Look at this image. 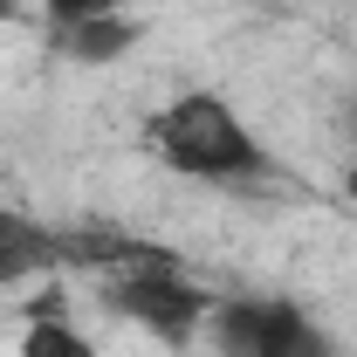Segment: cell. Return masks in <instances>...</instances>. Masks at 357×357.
Returning a JSON list of instances; mask_svg holds the SVG:
<instances>
[{
	"instance_id": "cell-1",
	"label": "cell",
	"mask_w": 357,
	"mask_h": 357,
	"mask_svg": "<svg viewBox=\"0 0 357 357\" xmlns=\"http://www.w3.org/2000/svg\"><path fill=\"white\" fill-rule=\"evenodd\" d=\"M151 151L158 165H172L178 178H206V185H255L275 172L268 144L255 124L227 103L220 89H185L151 117Z\"/></svg>"
},
{
	"instance_id": "cell-2",
	"label": "cell",
	"mask_w": 357,
	"mask_h": 357,
	"mask_svg": "<svg viewBox=\"0 0 357 357\" xmlns=\"http://www.w3.org/2000/svg\"><path fill=\"white\" fill-rule=\"evenodd\" d=\"M213 289H199L185 261L178 268H124V275H103V310L137 323V330H151L158 344H192V330L213 316Z\"/></svg>"
},
{
	"instance_id": "cell-3",
	"label": "cell",
	"mask_w": 357,
	"mask_h": 357,
	"mask_svg": "<svg viewBox=\"0 0 357 357\" xmlns=\"http://www.w3.org/2000/svg\"><path fill=\"white\" fill-rule=\"evenodd\" d=\"M213 351L220 357H337V344L289 296H227L213 303Z\"/></svg>"
},
{
	"instance_id": "cell-4",
	"label": "cell",
	"mask_w": 357,
	"mask_h": 357,
	"mask_svg": "<svg viewBox=\"0 0 357 357\" xmlns=\"http://www.w3.org/2000/svg\"><path fill=\"white\" fill-rule=\"evenodd\" d=\"M55 268H69L62 227H42L35 213H21V206H0V289L55 275Z\"/></svg>"
},
{
	"instance_id": "cell-5",
	"label": "cell",
	"mask_w": 357,
	"mask_h": 357,
	"mask_svg": "<svg viewBox=\"0 0 357 357\" xmlns=\"http://www.w3.org/2000/svg\"><path fill=\"white\" fill-rule=\"evenodd\" d=\"M55 48L69 55V62H83V69H103V62H124L137 48V21L124 14H103V21H76V28H62Z\"/></svg>"
},
{
	"instance_id": "cell-6",
	"label": "cell",
	"mask_w": 357,
	"mask_h": 357,
	"mask_svg": "<svg viewBox=\"0 0 357 357\" xmlns=\"http://www.w3.org/2000/svg\"><path fill=\"white\" fill-rule=\"evenodd\" d=\"M21 357H96V344H89L69 316H35L21 330Z\"/></svg>"
},
{
	"instance_id": "cell-7",
	"label": "cell",
	"mask_w": 357,
	"mask_h": 357,
	"mask_svg": "<svg viewBox=\"0 0 357 357\" xmlns=\"http://www.w3.org/2000/svg\"><path fill=\"white\" fill-rule=\"evenodd\" d=\"M137 7H165V0H42L48 28H76V21H103V14H137Z\"/></svg>"
},
{
	"instance_id": "cell-8",
	"label": "cell",
	"mask_w": 357,
	"mask_h": 357,
	"mask_svg": "<svg viewBox=\"0 0 357 357\" xmlns=\"http://www.w3.org/2000/svg\"><path fill=\"white\" fill-rule=\"evenodd\" d=\"M0 21H21V0H0Z\"/></svg>"
},
{
	"instance_id": "cell-9",
	"label": "cell",
	"mask_w": 357,
	"mask_h": 357,
	"mask_svg": "<svg viewBox=\"0 0 357 357\" xmlns=\"http://www.w3.org/2000/svg\"><path fill=\"white\" fill-rule=\"evenodd\" d=\"M344 131H351V137H357V96H351V110H344Z\"/></svg>"
},
{
	"instance_id": "cell-10",
	"label": "cell",
	"mask_w": 357,
	"mask_h": 357,
	"mask_svg": "<svg viewBox=\"0 0 357 357\" xmlns=\"http://www.w3.org/2000/svg\"><path fill=\"white\" fill-rule=\"evenodd\" d=\"M344 185H351V199H357V165H351V178H344Z\"/></svg>"
}]
</instances>
